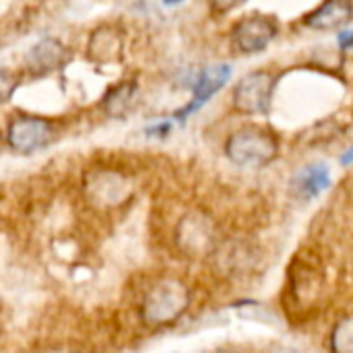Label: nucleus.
<instances>
[{
  "label": "nucleus",
  "instance_id": "obj_1",
  "mask_svg": "<svg viewBox=\"0 0 353 353\" xmlns=\"http://www.w3.org/2000/svg\"><path fill=\"white\" fill-rule=\"evenodd\" d=\"M225 155L238 168L261 170L273 163L279 155L277 137L265 126H242L225 141Z\"/></svg>",
  "mask_w": 353,
  "mask_h": 353
},
{
  "label": "nucleus",
  "instance_id": "obj_2",
  "mask_svg": "<svg viewBox=\"0 0 353 353\" xmlns=\"http://www.w3.org/2000/svg\"><path fill=\"white\" fill-rule=\"evenodd\" d=\"M190 306V292L178 279L157 281L141 302V319L149 327L174 325Z\"/></svg>",
  "mask_w": 353,
  "mask_h": 353
},
{
  "label": "nucleus",
  "instance_id": "obj_3",
  "mask_svg": "<svg viewBox=\"0 0 353 353\" xmlns=\"http://www.w3.org/2000/svg\"><path fill=\"white\" fill-rule=\"evenodd\" d=\"M83 194L91 207L99 211H114L132 199L134 182L120 170L95 168L83 178Z\"/></svg>",
  "mask_w": 353,
  "mask_h": 353
},
{
  "label": "nucleus",
  "instance_id": "obj_4",
  "mask_svg": "<svg viewBox=\"0 0 353 353\" xmlns=\"http://www.w3.org/2000/svg\"><path fill=\"white\" fill-rule=\"evenodd\" d=\"M277 77L271 70H252L244 74L232 93V105L242 116H265L271 112Z\"/></svg>",
  "mask_w": 353,
  "mask_h": 353
},
{
  "label": "nucleus",
  "instance_id": "obj_5",
  "mask_svg": "<svg viewBox=\"0 0 353 353\" xmlns=\"http://www.w3.org/2000/svg\"><path fill=\"white\" fill-rule=\"evenodd\" d=\"M54 139V124L33 114H17L6 126V145L19 155L41 151Z\"/></svg>",
  "mask_w": 353,
  "mask_h": 353
},
{
  "label": "nucleus",
  "instance_id": "obj_6",
  "mask_svg": "<svg viewBox=\"0 0 353 353\" xmlns=\"http://www.w3.org/2000/svg\"><path fill=\"white\" fill-rule=\"evenodd\" d=\"M174 240L186 256H207L213 254L217 248L215 242V223L213 219L203 211H192L186 217L180 219Z\"/></svg>",
  "mask_w": 353,
  "mask_h": 353
},
{
  "label": "nucleus",
  "instance_id": "obj_7",
  "mask_svg": "<svg viewBox=\"0 0 353 353\" xmlns=\"http://www.w3.org/2000/svg\"><path fill=\"white\" fill-rule=\"evenodd\" d=\"M279 33V25L269 14H248L242 17L232 27V41L242 54H261L265 52Z\"/></svg>",
  "mask_w": 353,
  "mask_h": 353
},
{
  "label": "nucleus",
  "instance_id": "obj_8",
  "mask_svg": "<svg viewBox=\"0 0 353 353\" xmlns=\"http://www.w3.org/2000/svg\"><path fill=\"white\" fill-rule=\"evenodd\" d=\"M230 79H232V66L230 64H209V66H205L196 77L190 101L182 110L176 112V118L186 120L188 116L199 112L215 93H219L230 83Z\"/></svg>",
  "mask_w": 353,
  "mask_h": 353
},
{
  "label": "nucleus",
  "instance_id": "obj_9",
  "mask_svg": "<svg viewBox=\"0 0 353 353\" xmlns=\"http://www.w3.org/2000/svg\"><path fill=\"white\" fill-rule=\"evenodd\" d=\"M353 19L352 0H323L314 10L306 12L302 25L314 31H335Z\"/></svg>",
  "mask_w": 353,
  "mask_h": 353
},
{
  "label": "nucleus",
  "instance_id": "obj_10",
  "mask_svg": "<svg viewBox=\"0 0 353 353\" xmlns=\"http://www.w3.org/2000/svg\"><path fill=\"white\" fill-rule=\"evenodd\" d=\"M68 62V50L62 41L54 37H46L37 41L25 58L27 68L33 74H50L58 68H62Z\"/></svg>",
  "mask_w": 353,
  "mask_h": 353
},
{
  "label": "nucleus",
  "instance_id": "obj_11",
  "mask_svg": "<svg viewBox=\"0 0 353 353\" xmlns=\"http://www.w3.org/2000/svg\"><path fill=\"white\" fill-rule=\"evenodd\" d=\"M87 54L97 64H108L120 60L122 56V37L112 27H97L87 43Z\"/></svg>",
  "mask_w": 353,
  "mask_h": 353
},
{
  "label": "nucleus",
  "instance_id": "obj_12",
  "mask_svg": "<svg viewBox=\"0 0 353 353\" xmlns=\"http://www.w3.org/2000/svg\"><path fill=\"white\" fill-rule=\"evenodd\" d=\"M139 95V85L132 79H126L118 85H112L101 99V110L110 118H122L128 114V110L134 105V99Z\"/></svg>",
  "mask_w": 353,
  "mask_h": 353
},
{
  "label": "nucleus",
  "instance_id": "obj_13",
  "mask_svg": "<svg viewBox=\"0 0 353 353\" xmlns=\"http://www.w3.org/2000/svg\"><path fill=\"white\" fill-rule=\"evenodd\" d=\"M331 184V174L327 165L323 163H312L304 170H300L292 182V188L296 190L298 196L302 199H314L319 196L327 186Z\"/></svg>",
  "mask_w": 353,
  "mask_h": 353
},
{
  "label": "nucleus",
  "instance_id": "obj_14",
  "mask_svg": "<svg viewBox=\"0 0 353 353\" xmlns=\"http://www.w3.org/2000/svg\"><path fill=\"white\" fill-rule=\"evenodd\" d=\"M331 353H353V316L341 319L329 337Z\"/></svg>",
  "mask_w": 353,
  "mask_h": 353
},
{
  "label": "nucleus",
  "instance_id": "obj_15",
  "mask_svg": "<svg viewBox=\"0 0 353 353\" xmlns=\"http://www.w3.org/2000/svg\"><path fill=\"white\" fill-rule=\"evenodd\" d=\"M246 0H209L213 12L217 14H225V12H232L234 8H238L240 4H244Z\"/></svg>",
  "mask_w": 353,
  "mask_h": 353
},
{
  "label": "nucleus",
  "instance_id": "obj_16",
  "mask_svg": "<svg viewBox=\"0 0 353 353\" xmlns=\"http://www.w3.org/2000/svg\"><path fill=\"white\" fill-rule=\"evenodd\" d=\"M10 81H12V79H10V74H8V70H2L0 85H2V99H4V101L10 99V95H12V85L17 87V83H19V81H14V83H10Z\"/></svg>",
  "mask_w": 353,
  "mask_h": 353
},
{
  "label": "nucleus",
  "instance_id": "obj_17",
  "mask_svg": "<svg viewBox=\"0 0 353 353\" xmlns=\"http://www.w3.org/2000/svg\"><path fill=\"white\" fill-rule=\"evenodd\" d=\"M172 130V124L170 122H161V124H155L151 128H147V137H165L168 132Z\"/></svg>",
  "mask_w": 353,
  "mask_h": 353
},
{
  "label": "nucleus",
  "instance_id": "obj_18",
  "mask_svg": "<svg viewBox=\"0 0 353 353\" xmlns=\"http://www.w3.org/2000/svg\"><path fill=\"white\" fill-rule=\"evenodd\" d=\"M339 46L343 50H353V29H347V31L339 33Z\"/></svg>",
  "mask_w": 353,
  "mask_h": 353
},
{
  "label": "nucleus",
  "instance_id": "obj_19",
  "mask_svg": "<svg viewBox=\"0 0 353 353\" xmlns=\"http://www.w3.org/2000/svg\"><path fill=\"white\" fill-rule=\"evenodd\" d=\"M43 353H77V352H72V350H70V347H66V345H56V347L46 350Z\"/></svg>",
  "mask_w": 353,
  "mask_h": 353
},
{
  "label": "nucleus",
  "instance_id": "obj_20",
  "mask_svg": "<svg viewBox=\"0 0 353 353\" xmlns=\"http://www.w3.org/2000/svg\"><path fill=\"white\" fill-rule=\"evenodd\" d=\"M341 163H343V165H350V163H353V147H350V149L343 153V157H341Z\"/></svg>",
  "mask_w": 353,
  "mask_h": 353
},
{
  "label": "nucleus",
  "instance_id": "obj_21",
  "mask_svg": "<svg viewBox=\"0 0 353 353\" xmlns=\"http://www.w3.org/2000/svg\"><path fill=\"white\" fill-rule=\"evenodd\" d=\"M273 353H300L298 350H292V347H279V350H275Z\"/></svg>",
  "mask_w": 353,
  "mask_h": 353
},
{
  "label": "nucleus",
  "instance_id": "obj_22",
  "mask_svg": "<svg viewBox=\"0 0 353 353\" xmlns=\"http://www.w3.org/2000/svg\"><path fill=\"white\" fill-rule=\"evenodd\" d=\"M180 2H184V0H163V4H168V6H174V4H180Z\"/></svg>",
  "mask_w": 353,
  "mask_h": 353
},
{
  "label": "nucleus",
  "instance_id": "obj_23",
  "mask_svg": "<svg viewBox=\"0 0 353 353\" xmlns=\"http://www.w3.org/2000/svg\"><path fill=\"white\" fill-rule=\"evenodd\" d=\"M209 353H230V352H223V350H217V352H209Z\"/></svg>",
  "mask_w": 353,
  "mask_h": 353
}]
</instances>
